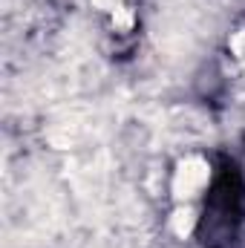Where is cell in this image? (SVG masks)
Returning <instances> with one entry per match:
<instances>
[{"instance_id":"cell-1","label":"cell","mask_w":245,"mask_h":248,"mask_svg":"<svg viewBox=\"0 0 245 248\" xmlns=\"http://www.w3.org/2000/svg\"><path fill=\"white\" fill-rule=\"evenodd\" d=\"M211 182V165L202 159V156H187L176 165L173 170V182L170 190L179 202H190L196 196H202V190Z\"/></svg>"},{"instance_id":"cell-2","label":"cell","mask_w":245,"mask_h":248,"mask_svg":"<svg viewBox=\"0 0 245 248\" xmlns=\"http://www.w3.org/2000/svg\"><path fill=\"white\" fill-rule=\"evenodd\" d=\"M193 225H196V211H193L187 202H182V205L176 208L173 219H170V228H173L179 237H187V234L193 231Z\"/></svg>"},{"instance_id":"cell-3","label":"cell","mask_w":245,"mask_h":248,"mask_svg":"<svg viewBox=\"0 0 245 248\" xmlns=\"http://www.w3.org/2000/svg\"><path fill=\"white\" fill-rule=\"evenodd\" d=\"M95 3H98V6H104V9H107V6H110V3H113V0H95Z\"/></svg>"}]
</instances>
